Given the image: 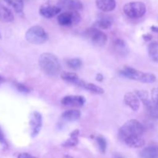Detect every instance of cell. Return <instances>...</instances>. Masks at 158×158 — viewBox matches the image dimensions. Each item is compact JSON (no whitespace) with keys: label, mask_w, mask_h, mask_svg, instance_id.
<instances>
[{"label":"cell","mask_w":158,"mask_h":158,"mask_svg":"<svg viewBox=\"0 0 158 158\" xmlns=\"http://www.w3.org/2000/svg\"><path fill=\"white\" fill-rule=\"evenodd\" d=\"M144 127L137 120H128L119 131V137L123 140L127 146L132 148H142L145 144L143 137Z\"/></svg>","instance_id":"obj_1"},{"label":"cell","mask_w":158,"mask_h":158,"mask_svg":"<svg viewBox=\"0 0 158 158\" xmlns=\"http://www.w3.org/2000/svg\"><path fill=\"white\" fill-rule=\"evenodd\" d=\"M39 64L42 70L49 77H56L61 70L58 58L50 52H44L39 58Z\"/></svg>","instance_id":"obj_2"},{"label":"cell","mask_w":158,"mask_h":158,"mask_svg":"<svg viewBox=\"0 0 158 158\" xmlns=\"http://www.w3.org/2000/svg\"><path fill=\"white\" fill-rule=\"evenodd\" d=\"M120 73L121 75L124 76L125 77L141 82V83H152L156 81V77L154 74L139 71L134 68L130 67V66H125Z\"/></svg>","instance_id":"obj_3"},{"label":"cell","mask_w":158,"mask_h":158,"mask_svg":"<svg viewBox=\"0 0 158 158\" xmlns=\"http://www.w3.org/2000/svg\"><path fill=\"white\" fill-rule=\"evenodd\" d=\"M26 39L32 44L40 45L47 41L48 35L43 27L40 26H34L27 30Z\"/></svg>","instance_id":"obj_4"},{"label":"cell","mask_w":158,"mask_h":158,"mask_svg":"<svg viewBox=\"0 0 158 158\" xmlns=\"http://www.w3.org/2000/svg\"><path fill=\"white\" fill-rule=\"evenodd\" d=\"M146 6L142 2H131L123 7L125 15L132 19L140 18L146 13Z\"/></svg>","instance_id":"obj_5"},{"label":"cell","mask_w":158,"mask_h":158,"mask_svg":"<svg viewBox=\"0 0 158 158\" xmlns=\"http://www.w3.org/2000/svg\"><path fill=\"white\" fill-rule=\"evenodd\" d=\"M57 20L61 26H70L78 24L81 20V16L77 11H67L60 14Z\"/></svg>","instance_id":"obj_6"},{"label":"cell","mask_w":158,"mask_h":158,"mask_svg":"<svg viewBox=\"0 0 158 158\" xmlns=\"http://www.w3.org/2000/svg\"><path fill=\"white\" fill-rule=\"evenodd\" d=\"M86 35L94 44L99 46H103L107 42V35L103 32L96 28H90L86 31Z\"/></svg>","instance_id":"obj_7"},{"label":"cell","mask_w":158,"mask_h":158,"mask_svg":"<svg viewBox=\"0 0 158 158\" xmlns=\"http://www.w3.org/2000/svg\"><path fill=\"white\" fill-rule=\"evenodd\" d=\"M29 124L31 127V134L32 137H36L40 132L43 125V118L42 115L37 111H34L31 114V119Z\"/></svg>","instance_id":"obj_8"},{"label":"cell","mask_w":158,"mask_h":158,"mask_svg":"<svg viewBox=\"0 0 158 158\" xmlns=\"http://www.w3.org/2000/svg\"><path fill=\"white\" fill-rule=\"evenodd\" d=\"M86 102V99L83 96L69 95L64 97L61 100L63 106H73V107H80L82 106Z\"/></svg>","instance_id":"obj_9"},{"label":"cell","mask_w":158,"mask_h":158,"mask_svg":"<svg viewBox=\"0 0 158 158\" xmlns=\"http://www.w3.org/2000/svg\"><path fill=\"white\" fill-rule=\"evenodd\" d=\"M57 6L68 11H79L83 7L80 0H58Z\"/></svg>","instance_id":"obj_10"},{"label":"cell","mask_w":158,"mask_h":158,"mask_svg":"<svg viewBox=\"0 0 158 158\" xmlns=\"http://www.w3.org/2000/svg\"><path fill=\"white\" fill-rule=\"evenodd\" d=\"M62 9L57 6H52V5H43L40 7V13L42 16L46 19H51L52 17L58 15Z\"/></svg>","instance_id":"obj_11"},{"label":"cell","mask_w":158,"mask_h":158,"mask_svg":"<svg viewBox=\"0 0 158 158\" xmlns=\"http://www.w3.org/2000/svg\"><path fill=\"white\" fill-rule=\"evenodd\" d=\"M123 100L127 106H129L133 111H137L140 108V99L136 95V94L132 92L127 93L125 94Z\"/></svg>","instance_id":"obj_12"},{"label":"cell","mask_w":158,"mask_h":158,"mask_svg":"<svg viewBox=\"0 0 158 158\" xmlns=\"http://www.w3.org/2000/svg\"><path fill=\"white\" fill-rule=\"evenodd\" d=\"M61 78L63 79L64 81L67 82V83H73V84H75L77 86L81 87L83 83V80H82L81 79L79 78L78 76L76 73L70 72H63L61 73Z\"/></svg>","instance_id":"obj_13"},{"label":"cell","mask_w":158,"mask_h":158,"mask_svg":"<svg viewBox=\"0 0 158 158\" xmlns=\"http://www.w3.org/2000/svg\"><path fill=\"white\" fill-rule=\"evenodd\" d=\"M96 5L103 12H111L116 8L115 0H96Z\"/></svg>","instance_id":"obj_14"},{"label":"cell","mask_w":158,"mask_h":158,"mask_svg":"<svg viewBox=\"0 0 158 158\" xmlns=\"http://www.w3.org/2000/svg\"><path fill=\"white\" fill-rule=\"evenodd\" d=\"M141 158H158V146L151 145L145 148L140 153Z\"/></svg>","instance_id":"obj_15"},{"label":"cell","mask_w":158,"mask_h":158,"mask_svg":"<svg viewBox=\"0 0 158 158\" xmlns=\"http://www.w3.org/2000/svg\"><path fill=\"white\" fill-rule=\"evenodd\" d=\"M14 19L12 11L0 2V20L4 23H10Z\"/></svg>","instance_id":"obj_16"},{"label":"cell","mask_w":158,"mask_h":158,"mask_svg":"<svg viewBox=\"0 0 158 158\" xmlns=\"http://www.w3.org/2000/svg\"><path fill=\"white\" fill-rule=\"evenodd\" d=\"M81 117V112L78 110H69L63 113L61 117L63 120L67 122H73L79 120Z\"/></svg>","instance_id":"obj_17"},{"label":"cell","mask_w":158,"mask_h":158,"mask_svg":"<svg viewBox=\"0 0 158 158\" xmlns=\"http://www.w3.org/2000/svg\"><path fill=\"white\" fill-rule=\"evenodd\" d=\"M79 134H80V131H79L78 130H76L73 132L71 133L70 137L62 144L63 147H64V148H70V147L77 146L79 143Z\"/></svg>","instance_id":"obj_18"},{"label":"cell","mask_w":158,"mask_h":158,"mask_svg":"<svg viewBox=\"0 0 158 158\" xmlns=\"http://www.w3.org/2000/svg\"><path fill=\"white\" fill-rule=\"evenodd\" d=\"M81 87L83 88V89H86V90L89 91V92L94 93V94H103V93H104V90H103L101 87L97 86L96 84H94V83H89L83 82Z\"/></svg>","instance_id":"obj_19"},{"label":"cell","mask_w":158,"mask_h":158,"mask_svg":"<svg viewBox=\"0 0 158 158\" xmlns=\"http://www.w3.org/2000/svg\"><path fill=\"white\" fill-rule=\"evenodd\" d=\"M96 26L102 29H107L112 26V21L109 17L102 16L99 18L96 22Z\"/></svg>","instance_id":"obj_20"},{"label":"cell","mask_w":158,"mask_h":158,"mask_svg":"<svg viewBox=\"0 0 158 158\" xmlns=\"http://www.w3.org/2000/svg\"><path fill=\"white\" fill-rule=\"evenodd\" d=\"M148 53L151 60L158 62V43H151L148 46Z\"/></svg>","instance_id":"obj_21"},{"label":"cell","mask_w":158,"mask_h":158,"mask_svg":"<svg viewBox=\"0 0 158 158\" xmlns=\"http://www.w3.org/2000/svg\"><path fill=\"white\" fill-rule=\"evenodd\" d=\"M114 48L121 55H125L128 52L127 46L125 43V42L121 40H117L114 42Z\"/></svg>","instance_id":"obj_22"},{"label":"cell","mask_w":158,"mask_h":158,"mask_svg":"<svg viewBox=\"0 0 158 158\" xmlns=\"http://www.w3.org/2000/svg\"><path fill=\"white\" fill-rule=\"evenodd\" d=\"M144 105L146 106L150 115L152 116L154 118H158V105L154 103L151 100L147 102Z\"/></svg>","instance_id":"obj_23"},{"label":"cell","mask_w":158,"mask_h":158,"mask_svg":"<svg viewBox=\"0 0 158 158\" xmlns=\"http://www.w3.org/2000/svg\"><path fill=\"white\" fill-rule=\"evenodd\" d=\"M10 6H12L14 10L16 12H22L23 10V0H4Z\"/></svg>","instance_id":"obj_24"},{"label":"cell","mask_w":158,"mask_h":158,"mask_svg":"<svg viewBox=\"0 0 158 158\" xmlns=\"http://www.w3.org/2000/svg\"><path fill=\"white\" fill-rule=\"evenodd\" d=\"M66 63H67V66L73 69H79L80 68H81L82 65H83L82 60L78 58L70 59L68 60Z\"/></svg>","instance_id":"obj_25"},{"label":"cell","mask_w":158,"mask_h":158,"mask_svg":"<svg viewBox=\"0 0 158 158\" xmlns=\"http://www.w3.org/2000/svg\"><path fill=\"white\" fill-rule=\"evenodd\" d=\"M97 143H98L100 151H101V153L104 154V153L106 152V145H107L106 144V140H105V138L104 137H101V136H100V137H98L97 138Z\"/></svg>","instance_id":"obj_26"},{"label":"cell","mask_w":158,"mask_h":158,"mask_svg":"<svg viewBox=\"0 0 158 158\" xmlns=\"http://www.w3.org/2000/svg\"><path fill=\"white\" fill-rule=\"evenodd\" d=\"M136 95L138 97L139 99L141 100V101L143 102V104H145L147 102L150 100L149 98H148V92L145 90H137L136 91Z\"/></svg>","instance_id":"obj_27"},{"label":"cell","mask_w":158,"mask_h":158,"mask_svg":"<svg viewBox=\"0 0 158 158\" xmlns=\"http://www.w3.org/2000/svg\"><path fill=\"white\" fill-rule=\"evenodd\" d=\"M151 100L154 102V103L158 105V87L154 88L151 93Z\"/></svg>","instance_id":"obj_28"},{"label":"cell","mask_w":158,"mask_h":158,"mask_svg":"<svg viewBox=\"0 0 158 158\" xmlns=\"http://www.w3.org/2000/svg\"><path fill=\"white\" fill-rule=\"evenodd\" d=\"M15 86H16V88L18 89V90H19L20 92L22 93H29V91H30L29 88H28L27 86H25V85L21 84V83H16V84H15Z\"/></svg>","instance_id":"obj_29"},{"label":"cell","mask_w":158,"mask_h":158,"mask_svg":"<svg viewBox=\"0 0 158 158\" xmlns=\"http://www.w3.org/2000/svg\"><path fill=\"white\" fill-rule=\"evenodd\" d=\"M0 143H1L2 146L6 147V148H7L8 147L7 142H6V138H5L4 135H3V134H2V132L1 130H0Z\"/></svg>","instance_id":"obj_30"},{"label":"cell","mask_w":158,"mask_h":158,"mask_svg":"<svg viewBox=\"0 0 158 158\" xmlns=\"http://www.w3.org/2000/svg\"><path fill=\"white\" fill-rule=\"evenodd\" d=\"M18 158H35L33 156H32L31 154H27V153H21V154H19Z\"/></svg>","instance_id":"obj_31"},{"label":"cell","mask_w":158,"mask_h":158,"mask_svg":"<svg viewBox=\"0 0 158 158\" xmlns=\"http://www.w3.org/2000/svg\"><path fill=\"white\" fill-rule=\"evenodd\" d=\"M143 40H145V41H150V40L152 39V36H151V35H149V34H148V35H143Z\"/></svg>","instance_id":"obj_32"},{"label":"cell","mask_w":158,"mask_h":158,"mask_svg":"<svg viewBox=\"0 0 158 158\" xmlns=\"http://www.w3.org/2000/svg\"><path fill=\"white\" fill-rule=\"evenodd\" d=\"M103 80V75H102V74H100V73L97 74V80H98V81L101 82Z\"/></svg>","instance_id":"obj_33"},{"label":"cell","mask_w":158,"mask_h":158,"mask_svg":"<svg viewBox=\"0 0 158 158\" xmlns=\"http://www.w3.org/2000/svg\"><path fill=\"white\" fill-rule=\"evenodd\" d=\"M151 29H152V31H154V32H158V27H157V26H151Z\"/></svg>","instance_id":"obj_34"},{"label":"cell","mask_w":158,"mask_h":158,"mask_svg":"<svg viewBox=\"0 0 158 158\" xmlns=\"http://www.w3.org/2000/svg\"><path fill=\"white\" fill-rule=\"evenodd\" d=\"M114 158H124V157H123V156L121 155V154H114Z\"/></svg>","instance_id":"obj_35"},{"label":"cell","mask_w":158,"mask_h":158,"mask_svg":"<svg viewBox=\"0 0 158 158\" xmlns=\"http://www.w3.org/2000/svg\"><path fill=\"white\" fill-rule=\"evenodd\" d=\"M63 158H73V157H71V156L69 155H64L63 156Z\"/></svg>","instance_id":"obj_36"},{"label":"cell","mask_w":158,"mask_h":158,"mask_svg":"<svg viewBox=\"0 0 158 158\" xmlns=\"http://www.w3.org/2000/svg\"><path fill=\"white\" fill-rule=\"evenodd\" d=\"M1 80H2V78H1V77H0V81H1Z\"/></svg>","instance_id":"obj_37"},{"label":"cell","mask_w":158,"mask_h":158,"mask_svg":"<svg viewBox=\"0 0 158 158\" xmlns=\"http://www.w3.org/2000/svg\"><path fill=\"white\" fill-rule=\"evenodd\" d=\"M0 38H1V34H0Z\"/></svg>","instance_id":"obj_38"}]
</instances>
